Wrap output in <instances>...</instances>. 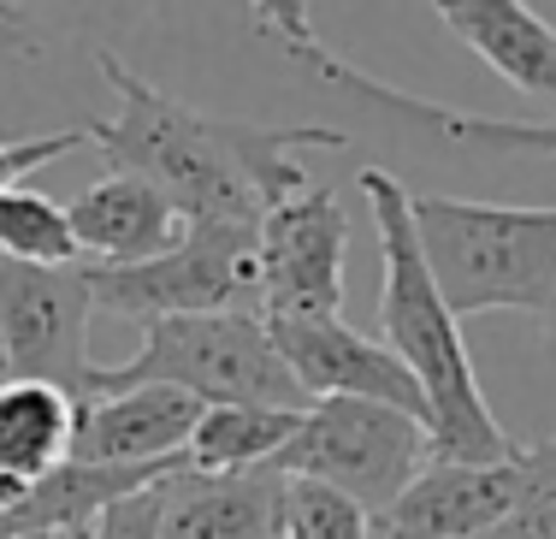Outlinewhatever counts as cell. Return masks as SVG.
<instances>
[{
	"instance_id": "cell-22",
	"label": "cell",
	"mask_w": 556,
	"mask_h": 539,
	"mask_svg": "<svg viewBox=\"0 0 556 539\" xmlns=\"http://www.w3.org/2000/svg\"><path fill=\"white\" fill-rule=\"evenodd\" d=\"M161 486H149V492H137V498H125V504L101 510L96 528H89V539H161Z\"/></svg>"
},
{
	"instance_id": "cell-9",
	"label": "cell",
	"mask_w": 556,
	"mask_h": 539,
	"mask_svg": "<svg viewBox=\"0 0 556 539\" xmlns=\"http://www.w3.org/2000/svg\"><path fill=\"white\" fill-rule=\"evenodd\" d=\"M285 367L296 374V386L320 398H355V403H386L415 421H427L432 433V410L420 398L415 374L391 356L386 344H374L367 333H355L350 321H278L267 326Z\"/></svg>"
},
{
	"instance_id": "cell-11",
	"label": "cell",
	"mask_w": 556,
	"mask_h": 539,
	"mask_svg": "<svg viewBox=\"0 0 556 539\" xmlns=\"http://www.w3.org/2000/svg\"><path fill=\"white\" fill-rule=\"evenodd\" d=\"M202 403L172 386H137L118 398L77 403V433H72V463L96 468H161L184 463Z\"/></svg>"
},
{
	"instance_id": "cell-17",
	"label": "cell",
	"mask_w": 556,
	"mask_h": 539,
	"mask_svg": "<svg viewBox=\"0 0 556 539\" xmlns=\"http://www.w3.org/2000/svg\"><path fill=\"white\" fill-rule=\"evenodd\" d=\"M0 261H30V267L84 261L72 238V220H65V202L36 196V190L0 196Z\"/></svg>"
},
{
	"instance_id": "cell-4",
	"label": "cell",
	"mask_w": 556,
	"mask_h": 539,
	"mask_svg": "<svg viewBox=\"0 0 556 539\" xmlns=\"http://www.w3.org/2000/svg\"><path fill=\"white\" fill-rule=\"evenodd\" d=\"M137 386H172L195 398L202 410H278V415H308L314 398L296 386V374L278 356L273 333L261 314H184V321L142 326V344L118 367H89V391L118 398Z\"/></svg>"
},
{
	"instance_id": "cell-1",
	"label": "cell",
	"mask_w": 556,
	"mask_h": 539,
	"mask_svg": "<svg viewBox=\"0 0 556 539\" xmlns=\"http://www.w3.org/2000/svg\"><path fill=\"white\" fill-rule=\"evenodd\" d=\"M101 77L118 96L113 120H89V142L178 208L184 226H261L273 208L308 190V149H343L338 125H249L202 113L154 89L118 54H101Z\"/></svg>"
},
{
	"instance_id": "cell-8",
	"label": "cell",
	"mask_w": 556,
	"mask_h": 539,
	"mask_svg": "<svg viewBox=\"0 0 556 539\" xmlns=\"http://www.w3.org/2000/svg\"><path fill=\"white\" fill-rule=\"evenodd\" d=\"M350 214L338 190L308 184L261 220V321H343Z\"/></svg>"
},
{
	"instance_id": "cell-12",
	"label": "cell",
	"mask_w": 556,
	"mask_h": 539,
	"mask_svg": "<svg viewBox=\"0 0 556 539\" xmlns=\"http://www.w3.org/2000/svg\"><path fill=\"white\" fill-rule=\"evenodd\" d=\"M290 480L278 468L249 475H190L161 486V539H285Z\"/></svg>"
},
{
	"instance_id": "cell-16",
	"label": "cell",
	"mask_w": 556,
	"mask_h": 539,
	"mask_svg": "<svg viewBox=\"0 0 556 539\" xmlns=\"http://www.w3.org/2000/svg\"><path fill=\"white\" fill-rule=\"evenodd\" d=\"M302 415L278 410H202L190 444H184V468L190 475H249V468H273V456L290 444Z\"/></svg>"
},
{
	"instance_id": "cell-10",
	"label": "cell",
	"mask_w": 556,
	"mask_h": 539,
	"mask_svg": "<svg viewBox=\"0 0 556 539\" xmlns=\"http://www.w3.org/2000/svg\"><path fill=\"white\" fill-rule=\"evenodd\" d=\"M521 492V451L509 463H427L374 522L379 539H485Z\"/></svg>"
},
{
	"instance_id": "cell-19",
	"label": "cell",
	"mask_w": 556,
	"mask_h": 539,
	"mask_svg": "<svg viewBox=\"0 0 556 539\" xmlns=\"http://www.w3.org/2000/svg\"><path fill=\"white\" fill-rule=\"evenodd\" d=\"M285 539H374V516L314 480H290Z\"/></svg>"
},
{
	"instance_id": "cell-14",
	"label": "cell",
	"mask_w": 556,
	"mask_h": 539,
	"mask_svg": "<svg viewBox=\"0 0 556 539\" xmlns=\"http://www.w3.org/2000/svg\"><path fill=\"white\" fill-rule=\"evenodd\" d=\"M439 24L462 48H473L509 89L556 108V24L521 0H439Z\"/></svg>"
},
{
	"instance_id": "cell-7",
	"label": "cell",
	"mask_w": 556,
	"mask_h": 539,
	"mask_svg": "<svg viewBox=\"0 0 556 539\" xmlns=\"http://www.w3.org/2000/svg\"><path fill=\"white\" fill-rule=\"evenodd\" d=\"M89 261H0V379H36L84 403L89 391Z\"/></svg>"
},
{
	"instance_id": "cell-21",
	"label": "cell",
	"mask_w": 556,
	"mask_h": 539,
	"mask_svg": "<svg viewBox=\"0 0 556 539\" xmlns=\"http://www.w3.org/2000/svg\"><path fill=\"white\" fill-rule=\"evenodd\" d=\"M84 142H89V125L48 130V137H12V142H0V196L18 190L24 173H36V166L60 161V154H72V149H84Z\"/></svg>"
},
{
	"instance_id": "cell-15",
	"label": "cell",
	"mask_w": 556,
	"mask_h": 539,
	"mask_svg": "<svg viewBox=\"0 0 556 539\" xmlns=\"http://www.w3.org/2000/svg\"><path fill=\"white\" fill-rule=\"evenodd\" d=\"M77 398L36 379H0V480L36 486L72 456Z\"/></svg>"
},
{
	"instance_id": "cell-3",
	"label": "cell",
	"mask_w": 556,
	"mask_h": 539,
	"mask_svg": "<svg viewBox=\"0 0 556 539\" xmlns=\"http://www.w3.org/2000/svg\"><path fill=\"white\" fill-rule=\"evenodd\" d=\"M415 231L456 321L527 314L556 326V208L415 196Z\"/></svg>"
},
{
	"instance_id": "cell-18",
	"label": "cell",
	"mask_w": 556,
	"mask_h": 539,
	"mask_svg": "<svg viewBox=\"0 0 556 539\" xmlns=\"http://www.w3.org/2000/svg\"><path fill=\"white\" fill-rule=\"evenodd\" d=\"M485 539H556V439L521 444V492Z\"/></svg>"
},
{
	"instance_id": "cell-13",
	"label": "cell",
	"mask_w": 556,
	"mask_h": 539,
	"mask_svg": "<svg viewBox=\"0 0 556 539\" xmlns=\"http://www.w3.org/2000/svg\"><path fill=\"white\" fill-rule=\"evenodd\" d=\"M65 220H72L77 255H84L89 267H137V261L166 255V249L184 238L178 208H172L154 184L130 178V173L96 178L84 196L65 202Z\"/></svg>"
},
{
	"instance_id": "cell-23",
	"label": "cell",
	"mask_w": 556,
	"mask_h": 539,
	"mask_svg": "<svg viewBox=\"0 0 556 539\" xmlns=\"http://www.w3.org/2000/svg\"><path fill=\"white\" fill-rule=\"evenodd\" d=\"M24 539H89V534H24Z\"/></svg>"
},
{
	"instance_id": "cell-5",
	"label": "cell",
	"mask_w": 556,
	"mask_h": 539,
	"mask_svg": "<svg viewBox=\"0 0 556 539\" xmlns=\"http://www.w3.org/2000/svg\"><path fill=\"white\" fill-rule=\"evenodd\" d=\"M427 463H432L427 421L355 398H320L296 421L290 444L273 456V468L285 480L326 486V492L350 498L355 510H367L374 522L415 486Z\"/></svg>"
},
{
	"instance_id": "cell-6",
	"label": "cell",
	"mask_w": 556,
	"mask_h": 539,
	"mask_svg": "<svg viewBox=\"0 0 556 539\" xmlns=\"http://www.w3.org/2000/svg\"><path fill=\"white\" fill-rule=\"evenodd\" d=\"M89 297L113 321L261 314V226H184V238L137 267H89Z\"/></svg>"
},
{
	"instance_id": "cell-20",
	"label": "cell",
	"mask_w": 556,
	"mask_h": 539,
	"mask_svg": "<svg viewBox=\"0 0 556 539\" xmlns=\"http://www.w3.org/2000/svg\"><path fill=\"white\" fill-rule=\"evenodd\" d=\"M72 30H77L72 7H12V0H0V60L42 54Z\"/></svg>"
},
{
	"instance_id": "cell-2",
	"label": "cell",
	"mask_w": 556,
	"mask_h": 539,
	"mask_svg": "<svg viewBox=\"0 0 556 539\" xmlns=\"http://www.w3.org/2000/svg\"><path fill=\"white\" fill-rule=\"evenodd\" d=\"M362 196L374 208L379 238V344L415 374L420 398L432 410V463H509L521 444L497 427L480 374L462 344V321L432 279L415 231V190L386 166L362 173Z\"/></svg>"
}]
</instances>
